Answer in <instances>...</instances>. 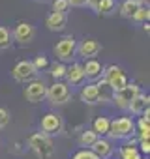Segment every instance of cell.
<instances>
[{
    "label": "cell",
    "instance_id": "ac0fdd59",
    "mask_svg": "<svg viewBox=\"0 0 150 159\" xmlns=\"http://www.w3.org/2000/svg\"><path fill=\"white\" fill-rule=\"evenodd\" d=\"M96 86H98V96H100V105L101 103H113V90L111 86L103 81V79H100V81H96Z\"/></svg>",
    "mask_w": 150,
    "mask_h": 159
},
{
    "label": "cell",
    "instance_id": "8fae6325",
    "mask_svg": "<svg viewBox=\"0 0 150 159\" xmlns=\"http://www.w3.org/2000/svg\"><path fill=\"white\" fill-rule=\"evenodd\" d=\"M77 52H79L81 58L92 60V58H96V56L101 52V43L96 41L94 38H85V39L77 45Z\"/></svg>",
    "mask_w": 150,
    "mask_h": 159
},
{
    "label": "cell",
    "instance_id": "5b68a950",
    "mask_svg": "<svg viewBox=\"0 0 150 159\" xmlns=\"http://www.w3.org/2000/svg\"><path fill=\"white\" fill-rule=\"evenodd\" d=\"M139 94H141V86L135 84V83H128L124 88H120V90H116V92L113 94V103H115L118 109L128 111V105H129Z\"/></svg>",
    "mask_w": 150,
    "mask_h": 159
},
{
    "label": "cell",
    "instance_id": "ba28073f",
    "mask_svg": "<svg viewBox=\"0 0 150 159\" xmlns=\"http://www.w3.org/2000/svg\"><path fill=\"white\" fill-rule=\"evenodd\" d=\"M36 75H38V71L34 69L30 60H21L12 69V77L15 79L17 83H30V81L36 79Z\"/></svg>",
    "mask_w": 150,
    "mask_h": 159
},
{
    "label": "cell",
    "instance_id": "44dd1931",
    "mask_svg": "<svg viewBox=\"0 0 150 159\" xmlns=\"http://www.w3.org/2000/svg\"><path fill=\"white\" fill-rule=\"evenodd\" d=\"M118 153H120V159H143V155L137 150V146H129V144H124L118 150Z\"/></svg>",
    "mask_w": 150,
    "mask_h": 159
},
{
    "label": "cell",
    "instance_id": "6da1fadb",
    "mask_svg": "<svg viewBox=\"0 0 150 159\" xmlns=\"http://www.w3.org/2000/svg\"><path fill=\"white\" fill-rule=\"evenodd\" d=\"M107 137L109 140H129L131 137H135V122L129 116H118L111 120Z\"/></svg>",
    "mask_w": 150,
    "mask_h": 159
},
{
    "label": "cell",
    "instance_id": "1f68e13d",
    "mask_svg": "<svg viewBox=\"0 0 150 159\" xmlns=\"http://www.w3.org/2000/svg\"><path fill=\"white\" fill-rule=\"evenodd\" d=\"M68 4L73 6V8H83L88 4V0H68Z\"/></svg>",
    "mask_w": 150,
    "mask_h": 159
},
{
    "label": "cell",
    "instance_id": "5bb4252c",
    "mask_svg": "<svg viewBox=\"0 0 150 159\" xmlns=\"http://www.w3.org/2000/svg\"><path fill=\"white\" fill-rule=\"evenodd\" d=\"M66 84L69 86H77V84H83L85 83V73H83V66L77 64V62H73L71 66H66Z\"/></svg>",
    "mask_w": 150,
    "mask_h": 159
},
{
    "label": "cell",
    "instance_id": "cb8c5ba5",
    "mask_svg": "<svg viewBox=\"0 0 150 159\" xmlns=\"http://www.w3.org/2000/svg\"><path fill=\"white\" fill-rule=\"evenodd\" d=\"M96 139H98V135H96L92 129H87V131H83L81 137H79V146H83V148H90V146L94 144Z\"/></svg>",
    "mask_w": 150,
    "mask_h": 159
},
{
    "label": "cell",
    "instance_id": "4fadbf2b",
    "mask_svg": "<svg viewBox=\"0 0 150 159\" xmlns=\"http://www.w3.org/2000/svg\"><path fill=\"white\" fill-rule=\"evenodd\" d=\"M81 66H83V73H85V79H87V81L96 83V81H100V79H101V75H103V66H101L96 58L85 60V64H81Z\"/></svg>",
    "mask_w": 150,
    "mask_h": 159
},
{
    "label": "cell",
    "instance_id": "f546056e",
    "mask_svg": "<svg viewBox=\"0 0 150 159\" xmlns=\"http://www.w3.org/2000/svg\"><path fill=\"white\" fill-rule=\"evenodd\" d=\"M137 150L141 152V155H148L150 153V139L148 140H137Z\"/></svg>",
    "mask_w": 150,
    "mask_h": 159
},
{
    "label": "cell",
    "instance_id": "277c9868",
    "mask_svg": "<svg viewBox=\"0 0 150 159\" xmlns=\"http://www.w3.org/2000/svg\"><path fill=\"white\" fill-rule=\"evenodd\" d=\"M75 52H77V41H75V38L69 34V36H62L56 45H54V54L58 58V62L66 64V62H71Z\"/></svg>",
    "mask_w": 150,
    "mask_h": 159
},
{
    "label": "cell",
    "instance_id": "83f0119b",
    "mask_svg": "<svg viewBox=\"0 0 150 159\" xmlns=\"http://www.w3.org/2000/svg\"><path fill=\"white\" fill-rule=\"evenodd\" d=\"M71 159H100V157H98L96 153H92L88 148H81L79 152H75V153H73Z\"/></svg>",
    "mask_w": 150,
    "mask_h": 159
},
{
    "label": "cell",
    "instance_id": "7402d4cb",
    "mask_svg": "<svg viewBox=\"0 0 150 159\" xmlns=\"http://www.w3.org/2000/svg\"><path fill=\"white\" fill-rule=\"evenodd\" d=\"M115 0H100V2L92 8L96 13H100V15H111L113 13V10H115Z\"/></svg>",
    "mask_w": 150,
    "mask_h": 159
},
{
    "label": "cell",
    "instance_id": "d4e9b609",
    "mask_svg": "<svg viewBox=\"0 0 150 159\" xmlns=\"http://www.w3.org/2000/svg\"><path fill=\"white\" fill-rule=\"evenodd\" d=\"M12 45V32L6 26H0V51Z\"/></svg>",
    "mask_w": 150,
    "mask_h": 159
},
{
    "label": "cell",
    "instance_id": "52a82bcc",
    "mask_svg": "<svg viewBox=\"0 0 150 159\" xmlns=\"http://www.w3.org/2000/svg\"><path fill=\"white\" fill-rule=\"evenodd\" d=\"M64 127V122H62V116L56 114V112H47L41 116V122H40V133L47 135V137H54L62 131Z\"/></svg>",
    "mask_w": 150,
    "mask_h": 159
},
{
    "label": "cell",
    "instance_id": "484cf974",
    "mask_svg": "<svg viewBox=\"0 0 150 159\" xmlns=\"http://www.w3.org/2000/svg\"><path fill=\"white\" fill-rule=\"evenodd\" d=\"M148 19H150V10L146 8V6H141L137 11H135V15H133V21L135 23H148Z\"/></svg>",
    "mask_w": 150,
    "mask_h": 159
},
{
    "label": "cell",
    "instance_id": "4dcf8cb0",
    "mask_svg": "<svg viewBox=\"0 0 150 159\" xmlns=\"http://www.w3.org/2000/svg\"><path fill=\"white\" fill-rule=\"evenodd\" d=\"M8 124H10V112H8V109L0 107V129H4Z\"/></svg>",
    "mask_w": 150,
    "mask_h": 159
},
{
    "label": "cell",
    "instance_id": "ffe728a7",
    "mask_svg": "<svg viewBox=\"0 0 150 159\" xmlns=\"http://www.w3.org/2000/svg\"><path fill=\"white\" fill-rule=\"evenodd\" d=\"M139 8H141L139 0H124V2L120 4V15H122L124 19H133L135 11H137Z\"/></svg>",
    "mask_w": 150,
    "mask_h": 159
},
{
    "label": "cell",
    "instance_id": "603a6c76",
    "mask_svg": "<svg viewBox=\"0 0 150 159\" xmlns=\"http://www.w3.org/2000/svg\"><path fill=\"white\" fill-rule=\"evenodd\" d=\"M49 73L54 81H60V79L66 77V64L62 62H54V64H49Z\"/></svg>",
    "mask_w": 150,
    "mask_h": 159
},
{
    "label": "cell",
    "instance_id": "d6986e66",
    "mask_svg": "<svg viewBox=\"0 0 150 159\" xmlns=\"http://www.w3.org/2000/svg\"><path fill=\"white\" fill-rule=\"evenodd\" d=\"M109 124H111V118H107V116H98V118L92 122V131H94L98 137H107V133H109Z\"/></svg>",
    "mask_w": 150,
    "mask_h": 159
},
{
    "label": "cell",
    "instance_id": "7a4b0ae2",
    "mask_svg": "<svg viewBox=\"0 0 150 159\" xmlns=\"http://www.w3.org/2000/svg\"><path fill=\"white\" fill-rule=\"evenodd\" d=\"M28 146L30 150L40 157V159H49L54 152V146H53V139L43 135V133H32L28 137Z\"/></svg>",
    "mask_w": 150,
    "mask_h": 159
},
{
    "label": "cell",
    "instance_id": "836d02e7",
    "mask_svg": "<svg viewBox=\"0 0 150 159\" xmlns=\"http://www.w3.org/2000/svg\"><path fill=\"white\" fill-rule=\"evenodd\" d=\"M98 2H100V0H88V4H87V6H90V8H94V6H96Z\"/></svg>",
    "mask_w": 150,
    "mask_h": 159
},
{
    "label": "cell",
    "instance_id": "e575fe53",
    "mask_svg": "<svg viewBox=\"0 0 150 159\" xmlns=\"http://www.w3.org/2000/svg\"><path fill=\"white\" fill-rule=\"evenodd\" d=\"M139 4H141V6H146V8H148V0H139Z\"/></svg>",
    "mask_w": 150,
    "mask_h": 159
},
{
    "label": "cell",
    "instance_id": "9a60e30c",
    "mask_svg": "<svg viewBox=\"0 0 150 159\" xmlns=\"http://www.w3.org/2000/svg\"><path fill=\"white\" fill-rule=\"evenodd\" d=\"M68 25V15L66 13H49V17L45 19V26L51 30V32H62Z\"/></svg>",
    "mask_w": 150,
    "mask_h": 159
},
{
    "label": "cell",
    "instance_id": "d6a6232c",
    "mask_svg": "<svg viewBox=\"0 0 150 159\" xmlns=\"http://www.w3.org/2000/svg\"><path fill=\"white\" fill-rule=\"evenodd\" d=\"M143 30L148 34V32H150V25H148V23H143Z\"/></svg>",
    "mask_w": 150,
    "mask_h": 159
},
{
    "label": "cell",
    "instance_id": "2e32d148",
    "mask_svg": "<svg viewBox=\"0 0 150 159\" xmlns=\"http://www.w3.org/2000/svg\"><path fill=\"white\" fill-rule=\"evenodd\" d=\"M79 98L85 105H100V96H98V86L96 83H88L87 86L81 88Z\"/></svg>",
    "mask_w": 150,
    "mask_h": 159
},
{
    "label": "cell",
    "instance_id": "7c38bea8",
    "mask_svg": "<svg viewBox=\"0 0 150 159\" xmlns=\"http://www.w3.org/2000/svg\"><path fill=\"white\" fill-rule=\"evenodd\" d=\"M92 153H96L100 159H109L111 155H113V152H115V146H113V142L107 139V137H98L96 140H94V144L88 148Z\"/></svg>",
    "mask_w": 150,
    "mask_h": 159
},
{
    "label": "cell",
    "instance_id": "8992f818",
    "mask_svg": "<svg viewBox=\"0 0 150 159\" xmlns=\"http://www.w3.org/2000/svg\"><path fill=\"white\" fill-rule=\"evenodd\" d=\"M45 98L49 99L51 105H64L71 99V92H69V86L62 81H54L47 92H45Z\"/></svg>",
    "mask_w": 150,
    "mask_h": 159
},
{
    "label": "cell",
    "instance_id": "9c48e42d",
    "mask_svg": "<svg viewBox=\"0 0 150 159\" xmlns=\"http://www.w3.org/2000/svg\"><path fill=\"white\" fill-rule=\"evenodd\" d=\"M45 92H47L45 83L34 79V81L26 83V86H25V90H23V96H25L26 101H30V103H40L41 99H45Z\"/></svg>",
    "mask_w": 150,
    "mask_h": 159
},
{
    "label": "cell",
    "instance_id": "f1b7e54d",
    "mask_svg": "<svg viewBox=\"0 0 150 159\" xmlns=\"http://www.w3.org/2000/svg\"><path fill=\"white\" fill-rule=\"evenodd\" d=\"M68 10H69L68 0H53V11H56V13H66Z\"/></svg>",
    "mask_w": 150,
    "mask_h": 159
},
{
    "label": "cell",
    "instance_id": "4316f807",
    "mask_svg": "<svg viewBox=\"0 0 150 159\" xmlns=\"http://www.w3.org/2000/svg\"><path fill=\"white\" fill-rule=\"evenodd\" d=\"M32 66H34V69H36V71H43V69H47V67H49V60H47V56H45V54H38V56L34 58Z\"/></svg>",
    "mask_w": 150,
    "mask_h": 159
},
{
    "label": "cell",
    "instance_id": "3957f363",
    "mask_svg": "<svg viewBox=\"0 0 150 159\" xmlns=\"http://www.w3.org/2000/svg\"><path fill=\"white\" fill-rule=\"evenodd\" d=\"M101 79L111 86L113 92H116V90H120V88H124V86L128 84V77H126L124 69H122L120 66H116V64H111V66L103 67Z\"/></svg>",
    "mask_w": 150,
    "mask_h": 159
},
{
    "label": "cell",
    "instance_id": "e0dca14e",
    "mask_svg": "<svg viewBox=\"0 0 150 159\" xmlns=\"http://www.w3.org/2000/svg\"><path fill=\"white\" fill-rule=\"evenodd\" d=\"M148 105H150V98L141 92V94L128 105V111H129L131 114H135V116H141V114L148 109Z\"/></svg>",
    "mask_w": 150,
    "mask_h": 159
},
{
    "label": "cell",
    "instance_id": "30bf717a",
    "mask_svg": "<svg viewBox=\"0 0 150 159\" xmlns=\"http://www.w3.org/2000/svg\"><path fill=\"white\" fill-rule=\"evenodd\" d=\"M36 38V28L30 25V23H17L15 28H13V39L21 45H28L32 43V39Z\"/></svg>",
    "mask_w": 150,
    "mask_h": 159
}]
</instances>
